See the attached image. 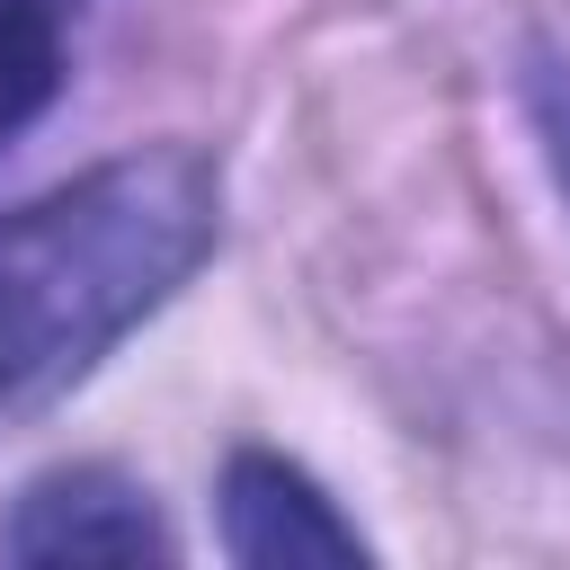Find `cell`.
I'll use <instances>...</instances> for the list:
<instances>
[{
  "instance_id": "obj_3",
  "label": "cell",
  "mask_w": 570,
  "mask_h": 570,
  "mask_svg": "<svg viewBox=\"0 0 570 570\" xmlns=\"http://www.w3.org/2000/svg\"><path fill=\"white\" fill-rule=\"evenodd\" d=\"M214 534H223V561L240 570H365L374 561V534L338 508V490L276 454V445H232L223 472H214Z\"/></svg>"
},
{
  "instance_id": "obj_1",
  "label": "cell",
  "mask_w": 570,
  "mask_h": 570,
  "mask_svg": "<svg viewBox=\"0 0 570 570\" xmlns=\"http://www.w3.org/2000/svg\"><path fill=\"white\" fill-rule=\"evenodd\" d=\"M223 249V160L134 142L0 214V428L62 410Z\"/></svg>"
},
{
  "instance_id": "obj_4",
  "label": "cell",
  "mask_w": 570,
  "mask_h": 570,
  "mask_svg": "<svg viewBox=\"0 0 570 570\" xmlns=\"http://www.w3.org/2000/svg\"><path fill=\"white\" fill-rule=\"evenodd\" d=\"M62 80H71L62 9H45V0H0V151L53 116Z\"/></svg>"
},
{
  "instance_id": "obj_2",
  "label": "cell",
  "mask_w": 570,
  "mask_h": 570,
  "mask_svg": "<svg viewBox=\"0 0 570 570\" xmlns=\"http://www.w3.org/2000/svg\"><path fill=\"white\" fill-rule=\"evenodd\" d=\"M0 561L62 570V561H178V525L125 463H53L18 481L0 517Z\"/></svg>"
},
{
  "instance_id": "obj_5",
  "label": "cell",
  "mask_w": 570,
  "mask_h": 570,
  "mask_svg": "<svg viewBox=\"0 0 570 570\" xmlns=\"http://www.w3.org/2000/svg\"><path fill=\"white\" fill-rule=\"evenodd\" d=\"M517 107H525V134H534L561 205H570V45H525V62H517Z\"/></svg>"
},
{
  "instance_id": "obj_6",
  "label": "cell",
  "mask_w": 570,
  "mask_h": 570,
  "mask_svg": "<svg viewBox=\"0 0 570 570\" xmlns=\"http://www.w3.org/2000/svg\"><path fill=\"white\" fill-rule=\"evenodd\" d=\"M45 9H80V0H45Z\"/></svg>"
}]
</instances>
